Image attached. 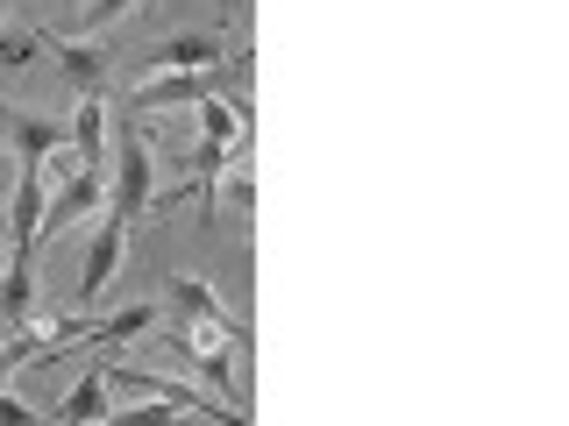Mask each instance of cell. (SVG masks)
<instances>
[{"mask_svg":"<svg viewBox=\"0 0 569 426\" xmlns=\"http://www.w3.org/2000/svg\"><path fill=\"white\" fill-rule=\"evenodd\" d=\"M107 390H129V398H157V405H171V413H186V419H228V426H249V413H236V405H213L200 398L192 384H178V377H150V369H129V363H114V369H100Z\"/></svg>","mask_w":569,"mask_h":426,"instance_id":"6da1fadb","label":"cell"},{"mask_svg":"<svg viewBox=\"0 0 569 426\" xmlns=\"http://www.w3.org/2000/svg\"><path fill=\"white\" fill-rule=\"evenodd\" d=\"M107 156H114V200H107V213L114 221H142L157 200V171H150V142H142V129H121L114 142H107Z\"/></svg>","mask_w":569,"mask_h":426,"instance_id":"7a4b0ae2","label":"cell"},{"mask_svg":"<svg viewBox=\"0 0 569 426\" xmlns=\"http://www.w3.org/2000/svg\"><path fill=\"white\" fill-rule=\"evenodd\" d=\"M93 206H107V171H79L71 185L43 192V227H36V242H64Z\"/></svg>","mask_w":569,"mask_h":426,"instance_id":"3957f363","label":"cell"},{"mask_svg":"<svg viewBox=\"0 0 569 426\" xmlns=\"http://www.w3.org/2000/svg\"><path fill=\"white\" fill-rule=\"evenodd\" d=\"M43 171L22 164L14 171V192H8V263H29L36 256V227H43Z\"/></svg>","mask_w":569,"mask_h":426,"instance_id":"277c9868","label":"cell"},{"mask_svg":"<svg viewBox=\"0 0 569 426\" xmlns=\"http://www.w3.org/2000/svg\"><path fill=\"white\" fill-rule=\"evenodd\" d=\"M171 348H186L207 369V384L228 390V355L242 348V327H207V320H171Z\"/></svg>","mask_w":569,"mask_h":426,"instance_id":"5b68a950","label":"cell"},{"mask_svg":"<svg viewBox=\"0 0 569 426\" xmlns=\"http://www.w3.org/2000/svg\"><path fill=\"white\" fill-rule=\"evenodd\" d=\"M207 93H213V71H150L121 106L129 114H164V106H200Z\"/></svg>","mask_w":569,"mask_h":426,"instance_id":"8992f818","label":"cell"},{"mask_svg":"<svg viewBox=\"0 0 569 426\" xmlns=\"http://www.w3.org/2000/svg\"><path fill=\"white\" fill-rule=\"evenodd\" d=\"M121 256H129V221H107L93 227V248H86V271H79V306H93V298L107 292V277L121 271Z\"/></svg>","mask_w":569,"mask_h":426,"instance_id":"52a82bcc","label":"cell"},{"mask_svg":"<svg viewBox=\"0 0 569 426\" xmlns=\"http://www.w3.org/2000/svg\"><path fill=\"white\" fill-rule=\"evenodd\" d=\"M50 58H58V71L71 85H79V100L86 93H100L107 79H114V50L107 43H79V36H50Z\"/></svg>","mask_w":569,"mask_h":426,"instance_id":"ba28073f","label":"cell"},{"mask_svg":"<svg viewBox=\"0 0 569 426\" xmlns=\"http://www.w3.org/2000/svg\"><path fill=\"white\" fill-rule=\"evenodd\" d=\"M228 64V36H171L150 50V71H221Z\"/></svg>","mask_w":569,"mask_h":426,"instance_id":"9c48e42d","label":"cell"},{"mask_svg":"<svg viewBox=\"0 0 569 426\" xmlns=\"http://www.w3.org/2000/svg\"><path fill=\"white\" fill-rule=\"evenodd\" d=\"M107 413H114V390H107L100 369H86V377L58 398V426H100Z\"/></svg>","mask_w":569,"mask_h":426,"instance_id":"30bf717a","label":"cell"},{"mask_svg":"<svg viewBox=\"0 0 569 426\" xmlns=\"http://www.w3.org/2000/svg\"><path fill=\"white\" fill-rule=\"evenodd\" d=\"M71 150H79L86 171H107V100L86 93L79 114H71Z\"/></svg>","mask_w":569,"mask_h":426,"instance_id":"8fae6325","label":"cell"},{"mask_svg":"<svg viewBox=\"0 0 569 426\" xmlns=\"http://www.w3.org/2000/svg\"><path fill=\"white\" fill-rule=\"evenodd\" d=\"M171 313L178 320H207V327H236V313L207 292V277H171Z\"/></svg>","mask_w":569,"mask_h":426,"instance_id":"7c38bea8","label":"cell"},{"mask_svg":"<svg viewBox=\"0 0 569 426\" xmlns=\"http://www.w3.org/2000/svg\"><path fill=\"white\" fill-rule=\"evenodd\" d=\"M136 8H142V0H79V8H71V36L93 43V36H107L114 22H129Z\"/></svg>","mask_w":569,"mask_h":426,"instance_id":"4fadbf2b","label":"cell"},{"mask_svg":"<svg viewBox=\"0 0 569 426\" xmlns=\"http://www.w3.org/2000/svg\"><path fill=\"white\" fill-rule=\"evenodd\" d=\"M242 129H249V114H242V106L236 100H200V135H213V142H228V150H236L242 156Z\"/></svg>","mask_w":569,"mask_h":426,"instance_id":"5bb4252c","label":"cell"},{"mask_svg":"<svg viewBox=\"0 0 569 426\" xmlns=\"http://www.w3.org/2000/svg\"><path fill=\"white\" fill-rule=\"evenodd\" d=\"M0 426H36V413L22 398H8V390H0Z\"/></svg>","mask_w":569,"mask_h":426,"instance_id":"9a60e30c","label":"cell"},{"mask_svg":"<svg viewBox=\"0 0 569 426\" xmlns=\"http://www.w3.org/2000/svg\"><path fill=\"white\" fill-rule=\"evenodd\" d=\"M36 43H14V36H0V64H29Z\"/></svg>","mask_w":569,"mask_h":426,"instance_id":"2e32d148","label":"cell"},{"mask_svg":"<svg viewBox=\"0 0 569 426\" xmlns=\"http://www.w3.org/2000/svg\"><path fill=\"white\" fill-rule=\"evenodd\" d=\"M242 8H249V0H228V14H242Z\"/></svg>","mask_w":569,"mask_h":426,"instance_id":"e0dca14e","label":"cell"},{"mask_svg":"<svg viewBox=\"0 0 569 426\" xmlns=\"http://www.w3.org/2000/svg\"><path fill=\"white\" fill-rule=\"evenodd\" d=\"M0 242H8V213H0Z\"/></svg>","mask_w":569,"mask_h":426,"instance_id":"ac0fdd59","label":"cell"}]
</instances>
